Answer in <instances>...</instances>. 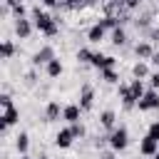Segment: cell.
<instances>
[{
	"instance_id": "4",
	"label": "cell",
	"mask_w": 159,
	"mask_h": 159,
	"mask_svg": "<svg viewBox=\"0 0 159 159\" xmlns=\"http://www.w3.org/2000/svg\"><path fill=\"white\" fill-rule=\"evenodd\" d=\"M157 152H159V142H157L154 137L147 134V137L139 142V154H144V157H154Z\"/></svg>"
},
{
	"instance_id": "1",
	"label": "cell",
	"mask_w": 159,
	"mask_h": 159,
	"mask_svg": "<svg viewBox=\"0 0 159 159\" xmlns=\"http://www.w3.org/2000/svg\"><path fill=\"white\" fill-rule=\"evenodd\" d=\"M32 20H35V27H37L42 35H47V37H55V35L60 32L57 20H55V17H50L47 12H42L40 7H32Z\"/></svg>"
},
{
	"instance_id": "12",
	"label": "cell",
	"mask_w": 159,
	"mask_h": 159,
	"mask_svg": "<svg viewBox=\"0 0 159 159\" xmlns=\"http://www.w3.org/2000/svg\"><path fill=\"white\" fill-rule=\"evenodd\" d=\"M80 112H82V107H80V104H67V107L62 109V117L72 124V122H80Z\"/></svg>"
},
{
	"instance_id": "8",
	"label": "cell",
	"mask_w": 159,
	"mask_h": 159,
	"mask_svg": "<svg viewBox=\"0 0 159 159\" xmlns=\"http://www.w3.org/2000/svg\"><path fill=\"white\" fill-rule=\"evenodd\" d=\"M15 35H17L20 40H27V37L32 35V25H30V20L17 17V22H15Z\"/></svg>"
},
{
	"instance_id": "28",
	"label": "cell",
	"mask_w": 159,
	"mask_h": 159,
	"mask_svg": "<svg viewBox=\"0 0 159 159\" xmlns=\"http://www.w3.org/2000/svg\"><path fill=\"white\" fill-rule=\"evenodd\" d=\"M149 137H154V139L159 142V122H152V124H149Z\"/></svg>"
},
{
	"instance_id": "21",
	"label": "cell",
	"mask_w": 159,
	"mask_h": 159,
	"mask_svg": "<svg viewBox=\"0 0 159 159\" xmlns=\"http://www.w3.org/2000/svg\"><path fill=\"white\" fill-rule=\"evenodd\" d=\"M89 2H94V0H65L62 7H65V10H80V7L89 5Z\"/></svg>"
},
{
	"instance_id": "2",
	"label": "cell",
	"mask_w": 159,
	"mask_h": 159,
	"mask_svg": "<svg viewBox=\"0 0 159 159\" xmlns=\"http://www.w3.org/2000/svg\"><path fill=\"white\" fill-rule=\"evenodd\" d=\"M127 144H129V134H127V129H124V127L112 129V134H109V147H112L114 152H122Z\"/></svg>"
},
{
	"instance_id": "3",
	"label": "cell",
	"mask_w": 159,
	"mask_h": 159,
	"mask_svg": "<svg viewBox=\"0 0 159 159\" xmlns=\"http://www.w3.org/2000/svg\"><path fill=\"white\" fill-rule=\"evenodd\" d=\"M137 104H139V109H142V112L159 109V94H157V89H149V92H144V97H142Z\"/></svg>"
},
{
	"instance_id": "24",
	"label": "cell",
	"mask_w": 159,
	"mask_h": 159,
	"mask_svg": "<svg viewBox=\"0 0 159 159\" xmlns=\"http://www.w3.org/2000/svg\"><path fill=\"white\" fill-rule=\"evenodd\" d=\"M102 80H104V82H109V84H114V82L119 80V75L114 72V67H107V70H102Z\"/></svg>"
},
{
	"instance_id": "33",
	"label": "cell",
	"mask_w": 159,
	"mask_h": 159,
	"mask_svg": "<svg viewBox=\"0 0 159 159\" xmlns=\"http://www.w3.org/2000/svg\"><path fill=\"white\" fill-rule=\"evenodd\" d=\"M149 60H152V65H157V67H159V52H154Z\"/></svg>"
},
{
	"instance_id": "11",
	"label": "cell",
	"mask_w": 159,
	"mask_h": 159,
	"mask_svg": "<svg viewBox=\"0 0 159 159\" xmlns=\"http://www.w3.org/2000/svg\"><path fill=\"white\" fill-rule=\"evenodd\" d=\"M17 117H20V112H17V107H5V112H2V129L5 127H10V124H15L17 122Z\"/></svg>"
},
{
	"instance_id": "13",
	"label": "cell",
	"mask_w": 159,
	"mask_h": 159,
	"mask_svg": "<svg viewBox=\"0 0 159 159\" xmlns=\"http://www.w3.org/2000/svg\"><path fill=\"white\" fill-rule=\"evenodd\" d=\"M102 37H104V27H102L99 22H97V25H92V27L87 30V40H89V42H99Z\"/></svg>"
},
{
	"instance_id": "10",
	"label": "cell",
	"mask_w": 159,
	"mask_h": 159,
	"mask_svg": "<svg viewBox=\"0 0 159 159\" xmlns=\"http://www.w3.org/2000/svg\"><path fill=\"white\" fill-rule=\"evenodd\" d=\"M119 97H122L124 109H132V107L137 104V99H134V94H132V89H129L127 84H119Z\"/></svg>"
},
{
	"instance_id": "16",
	"label": "cell",
	"mask_w": 159,
	"mask_h": 159,
	"mask_svg": "<svg viewBox=\"0 0 159 159\" xmlns=\"http://www.w3.org/2000/svg\"><path fill=\"white\" fill-rule=\"evenodd\" d=\"M45 119H47V122L60 119V104H57V102H50V104H47V109H45Z\"/></svg>"
},
{
	"instance_id": "30",
	"label": "cell",
	"mask_w": 159,
	"mask_h": 159,
	"mask_svg": "<svg viewBox=\"0 0 159 159\" xmlns=\"http://www.w3.org/2000/svg\"><path fill=\"white\" fill-rule=\"evenodd\" d=\"M10 10H12V12L17 15V17H22V15H25V7H22V2H20V5H12Z\"/></svg>"
},
{
	"instance_id": "25",
	"label": "cell",
	"mask_w": 159,
	"mask_h": 159,
	"mask_svg": "<svg viewBox=\"0 0 159 159\" xmlns=\"http://www.w3.org/2000/svg\"><path fill=\"white\" fill-rule=\"evenodd\" d=\"M92 57H94V52L87 50V47H82V50L77 52V60H80V62H89V65H92Z\"/></svg>"
},
{
	"instance_id": "29",
	"label": "cell",
	"mask_w": 159,
	"mask_h": 159,
	"mask_svg": "<svg viewBox=\"0 0 159 159\" xmlns=\"http://www.w3.org/2000/svg\"><path fill=\"white\" fill-rule=\"evenodd\" d=\"M149 84H152V89H159V72H154L149 77Z\"/></svg>"
},
{
	"instance_id": "27",
	"label": "cell",
	"mask_w": 159,
	"mask_h": 159,
	"mask_svg": "<svg viewBox=\"0 0 159 159\" xmlns=\"http://www.w3.org/2000/svg\"><path fill=\"white\" fill-rule=\"evenodd\" d=\"M70 129H72V134H75V139H80V137H84V127H82L80 122H72V124H70Z\"/></svg>"
},
{
	"instance_id": "6",
	"label": "cell",
	"mask_w": 159,
	"mask_h": 159,
	"mask_svg": "<svg viewBox=\"0 0 159 159\" xmlns=\"http://www.w3.org/2000/svg\"><path fill=\"white\" fill-rule=\"evenodd\" d=\"M55 60V50L52 47H42V50H37L35 55H32V65H47V62H52Z\"/></svg>"
},
{
	"instance_id": "20",
	"label": "cell",
	"mask_w": 159,
	"mask_h": 159,
	"mask_svg": "<svg viewBox=\"0 0 159 159\" xmlns=\"http://www.w3.org/2000/svg\"><path fill=\"white\" fill-rule=\"evenodd\" d=\"M132 75H134L137 80H144V77L149 75V67H147V62H137V65L132 67Z\"/></svg>"
},
{
	"instance_id": "37",
	"label": "cell",
	"mask_w": 159,
	"mask_h": 159,
	"mask_svg": "<svg viewBox=\"0 0 159 159\" xmlns=\"http://www.w3.org/2000/svg\"><path fill=\"white\" fill-rule=\"evenodd\" d=\"M154 159H159V152H157V154H154Z\"/></svg>"
},
{
	"instance_id": "32",
	"label": "cell",
	"mask_w": 159,
	"mask_h": 159,
	"mask_svg": "<svg viewBox=\"0 0 159 159\" xmlns=\"http://www.w3.org/2000/svg\"><path fill=\"white\" fill-rule=\"evenodd\" d=\"M122 2H124L129 10H134V7H139V5H142V0H122Z\"/></svg>"
},
{
	"instance_id": "22",
	"label": "cell",
	"mask_w": 159,
	"mask_h": 159,
	"mask_svg": "<svg viewBox=\"0 0 159 159\" xmlns=\"http://www.w3.org/2000/svg\"><path fill=\"white\" fill-rule=\"evenodd\" d=\"M127 42V32L122 27H114L112 30V45H124Z\"/></svg>"
},
{
	"instance_id": "39",
	"label": "cell",
	"mask_w": 159,
	"mask_h": 159,
	"mask_svg": "<svg viewBox=\"0 0 159 159\" xmlns=\"http://www.w3.org/2000/svg\"><path fill=\"white\" fill-rule=\"evenodd\" d=\"M62 2H65V0H60V5H62Z\"/></svg>"
},
{
	"instance_id": "7",
	"label": "cell",
	"mask_w": 159,
	"mask_h": 159,
	"mask_svg": "<svg viewBox=\"0 0 159 159\" xmlns=\"http://www.w3.org/2000/svg\"><path fill=\"white\" fill-rule=\"evenodd\" d=\"M72 142H75V134H72V129H70V127H67V129H60V132H57V137H55V144H57L60 149L72 147Z\"/></svg>"
},
{
	"instance_id": "36",
	"label": "cell",
	"mask_w": 159,
	"mask_h": 159,
	"mask_svg": "<svg viewBox=\"0 0 159 159\" xmlns=\"http://www.w3.org/2000/svg\"><path fill=\"white\" fill-rule=\"evenodd\" d=\"M102 159H114V154H112V152H107V154H102Z\"/></svg>"
},
{
	"instance_id": "15",
	"label": "cell",
	"mask_w": 159,
	"mask_h": 159,
	"mask_svg": "<svg viewBox=\"0 0 159 159\" xmlns=\"http://www.w3.org/2000/svg\"><path fill=\"white\" fill-rule=\"evenodd\" d=\"M129 89H132V94H134V99H137V102L144 97V82H142V80H137V77H134V80H132V84H129Z\"/></svg>"
},
{
	"instance_id": "14",
	"label": "cell",
	"mask_w": 159,
	"mask_h": 159,
	"mask_svg": "<svg viewBox=\"0 0 159 159\" xmlns=\"http://www.w3.org/2000/svg\"><path fill=\"white\" fill-rule=\"evenodd\" d=\"M134 52H137V57H142V60H149V57L154 55V50H152L149 42H139V45L134 47Z\"/></svg>"
},
{
	"instance_id": "17",
	"label": "cell",
	"mask_w": 159,
	"mask_h": 159,
	"mask_svg": "<svg viewBox=\"0 0 159 159\" xmlns=\"http://www.w3.org/2000/svg\"><path fill=\"white\" fill-rule=\"evenodd\" d=\"M62 75V62L55 57L52 62H47V77H60Z\"/></svg>"
},
{
	"instance_id": "18",
	"label": "cell",
	"mask_w": 159,
	"mask_h": 159,
	"mask_svg": "<svg viewBox=\"0 0 159 159\" xmlns=\"http://www.w3.org/2000/svg\"><path fill=\"white\" fill-rule=\"evenodd\" d=\"M114 112L112 109H104L102 112V117H99V122H102V127H107V129H114Z\"/></svg>"
},
{
	"instance_id": "23",
	"label": "cell",
	"mask_w": 159,
	"mask_h": 159,
	"mask_svg": "<svg viewBox=\"0 0 159 159\" xmlns=\"http://www.w3.org/2000/svg\"><path fill=\"white\" fill-rule=\"evenodd\" d=\"M99 25H102L104 30H114V27H119V20H117V17H109V15H104V17L99 20Z\"/></svg>"
},
{
	"instance_id": "31",
	"label": "cell",
	"mask_w": 159,
	"mask_h": 159,
	"mask_svg": "<svg viewBox=\"0 0 159 159\" xmlns=\"http://www.w3.org/2000/svg\"><path fill=\"white\" fill-rule=\"evenodd\" d=\"M0 104H2V109H5V107H12V99H10V94H2V97H0Z\"/></svg>"
},
{
	"instance_id": "9",
	"label": "cell",
	"mask_w": 159,
	"mask_h": 159,
	"mask_svg": "<svg viewBox=\"0 0 159 159\" xmlns=\"http://www.w3.org/2000/svg\"><path fill=\"white\" fill-rule=\"evenodd\" d=\"M114 57H109V55H99V52H94V57H92V65L97 67V70H107V67H114Z\"/></svg>"
},
{
	"instance_id": "5",
	"label": "cell",
	"mask_w": 159,
	"mask_h": 159,
	"mask_svg": "<svg viewBox=\"0 0 159 159\" xmlns=\"http://www.w3.org/2000/svg\"><path fill=\"white\" fill-rule=\"evenodd\" d=\"M92 104H94V89L89 84H84L82 92H80V107H82V112H89Z\"/></svg>"
},
{
	"instance_id": "35",
	"label": "cell",
	"mask_w": 159,
	"mask_h": 159,
	"mask_svg": "<svg viewBox=\"0 0 159 159\" xmlns=\"http://www.w3.org/2000/svg\"><path fill=\"white\" fill-rule=\"evenodd\" d=\"M152 40H157V42H159V30H154V32H152Z\"/></svg>"
},
{
	"instance_id": "38",
	"label": "cell",
	"mask_w": 159,
	"mask_h": 159,
	"mask_svg": "<svg viewBox=\"0 0 159 159\" xmlns=\"http://www.w3.org/2000/svg\"><path fill=\"white\" fill-rule=\"evenodd\" d=\"M20 159H30V157H25V154H22V157H20Z\"/></svg>"
},
{
	"instance_id": "26",
	"label": "cell",
	"mask_w": 159,
	"mask_h": 159,
	"mask_svg": "<svg viewBox=\"0 0 159 159\" xmlns=\"http://www.w3.org/2000/svg\"><path fill=\"white\" fill-rule=\"evenodd\" d=\"M12 55H15V45H12L10 40H5V42H2V57H5V60H10Z\"/></svg>"
},
{
	"instance_id": "34",
	"label": "cell",
	"mask_w": 159,
	"mask_h": 159,
	"mask_svg": "<svg viewBox=\"0 0 159 159\" xmlns=\"http://www.w3.org/2000/svg\"><path fill=\"white\" fill-rule=\"evenodd\" d=\"M20 2H22V0H5V5H7V7H12V5H20Z\"/></svg>"
},
{
	"instance_id": "19",
	"label": "cell",
	"mask_w": 159,
	"mask_h": 159,
	"mask_svg": "<svg viewBox=\"0 0 159 159\" xmlns=\"http://www.w3.org/2000/svg\"><path fill=\"white\" fill-rule=\"evenodd\" d=\"M27 144H30V137H27L25 132H20V134L15 137V147H17V152L25 154V152H27Z\"/></svg>"
}]
</instances>
